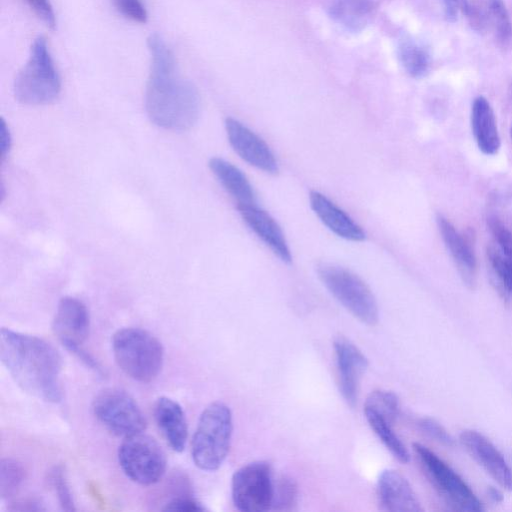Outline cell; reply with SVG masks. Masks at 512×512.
I'll return each instance as SVG.
<instances>
[{
    "instance_id": "obj_1",
    "label": "cell",
    "mask_w": 512,
    "mask_h": 512,
    "mask_svg": "<svg viewBox=\"0 0 512 512\" xmlns=\"http://www.w3.org/2000/svg\"><path fill=\"white\" fill-rule=\"evenodd\" d=\"M147 45L151 55L145 92L147 115L163 129L187 130L200 115L198 90L180 75L172 51L159 34H151Z\"/></svg>"
},
{
    "instance_id": "obj_2",
    "label": "cell",
    "mask_w": 512,
    "mask_h": 512,
    "mask_svg": "<svg viewBox=\"0 0 512 512\" xmlns=\"http://www.w3.org/2000/svg\"><path fill=\"white\" fill-rule=\"evenodd\" d=\"M0 359L15 383L26 393L50 403L62 400V359L44 339L3 327Z\"/></svg>"
},
{
    "instance_id": "obj_3",
    "label": "cell",
    "mask_w": 512,
    "mask_h": 512,
    "mask_svg": "<svg viewBox=\"0 0 512 512\" xmlns=\"http://www.w3.org/2000/svg\"><path fill=\"white\" fill-rule=\"evenodd\" d=\"M112 351L118 367L135 381L149 383L161 372L163 346L144 329L125 327L117 330L112 337Z\"/></svg>"
},
{
    "instance_id": "obj_4",
    "label": "cell",
    "mask_w": 512,
    "mask_h": 512,
    "mask_svg": "<svg viewBox=\"0 0 512 512\" xmlns=\"http://www.w3.org/2000/svg\"><path fill=\"white\" fill-rule=\"evenodd\" d=\"M232 431L230 408L220 401L209 404L202 411L192 437L194 464L204 471L217 470L229 453Z\"/></svg>"
},
{
    "instance_id": "obj_5",
    "label": "cell",
    "mask_w": 512,
    "mask_h": 512,
    "mask_svg": "<svg viewBox=\"0 0 512 512\" xmlns=\"http://www.w3.org/2000/svg\"><path fill=\"white\" fill-rule=\"evenodd\" d=\"M61 80L44 37H37L14 82V95L26 105H46L60 94Z\"/></svg>"
},
{
    "instance_id": "obj_6",
    "label": "cell",
    "mask_w": 512,
    "mask_h": 512,
    "mask_svg": "<svg viewBox=\"0 0 512 512\" xmlns=\"http://www.w3.org/2000/svg\"><path fill=\"white\" fill-rule=\"evenodd\" d=\"M317 273L332 296L356 319L368 326L378 323L379 309L375 296L357 274L326 263L318 266Z\"/></svg>"
},
{
    "instance_id": "obj_7",
    "label": "cell",
    "mask_w": 512,
    "mask_h": 512,
    "mask_svg": "<svg viewBox=\"0 0 512 512\" xmlns=\"http://www.w3.org/2000/svg\"><path fill=\"white\" fill-rule=\"evenodd\" d=\"M413 450L431 484L452 509L483 511L484 506L465 480L428 447L414 443Z\"/></svg>"
},
{
    "instance_id": "obj_8",
    "label": "cell",
    "mask_w": 512,
    "mask_h": 512,
    "mask_svg": "<svg viewBox=\"0 0 512 512\" xmlns=\"http://www.w3.org/2000/svg\"><path fill=\"white\" fill-rule=\"evenodd\" d=\"M118 462L129 479L145 486L159 482L167 467L161 446L143 432L124 438L118 449Z\"/></svg>"
},
{
    "instance_id": "obj_9",
    "label": "cell",
    "mask_w": 512,
    "mask_h": 512,
    "mask_svg": "<svg viewBox=\"0 0 512 512\" xmlns=\"http://www.w3.org/2000/svg\"><path fill=\"white\" fill-rule=\"evenodd\" d=\"M92 410L106 429L123 438L141 433L146 427L144 414L136 400L120 388L99 391L93 399Z\"/></svg>"
},
{
    "instance_id": "obj_10",
    "label": "cell",
    "mask_w": 512,
    "mask_h": 512,
    "mask_svg": "<svg viewBox=\"0 0 512 512\" xmlns=\"http://www.w3.org/2000/svg\"><path fill=\"white\" fill-rule=\"evenodd\" d=\"M90 328L89 312L77 298L66 296L60 299L52 322V329L60 343L87 367L102 374L99 363L83 348Z\"/></svg>"
},
{
    "instance_id": "obj_11",
    "label": "cell",
    "mask_w": 512,
    "mask_h": 512,
    "mask_svg": "<svg viewBox=\"0 0 512 512\" xmlns=\"http://www.w3.org/2000/svg\"><path fill=\"white\" fill-rule=\"evenodd\" d=\"M274 478L266 461L248 463L236 470L231 480L234 506L242 512L271 510Z\"/></svg>"
},
{
    "instance_id": "obj_12",
    "label": "cell",
    "mask_w": 512,
    "mask_h": 512,
    "mask_svg": "<svg viewBox=\"0 0 512 512\" xmlns=\"http://www.w3.org/2000/svg\"><path fill=\"white\" fill-rule=\"evenodd\" d=\"M225 128L231 147L245 162L266 173H278V162L261 137L231 117L226 119Z\"/></svg>"
},
{
    "instance_id": "obj_13",
    "label": "cell",
    "mask_w": 512,
    "mask_h": 512,
    "mask_svg": "<svg viewBox=\"0 0 512 512\" xmlns=\"http://www.w3.org/2000/svg\"><path fill=\"white\" fill-rule=\"evenodd\" d=\"M340 393L345 402L354 407L357 403L360 380L368 367L362 351L350 340L338 336L333 341Z\"/></svg>"
},
{
    "instance_id": "obj_14",
    "label": "cell",
    "mask_w": 512,
    "mask_h": 512,
    "mask_svg": "<svg viewBox=\"0 0 512 512\" xmlns=\"http://www.w3.org/2000/svg\"><path fill=\"white\" fill-rule=\"evenodd\" d=\"M459 441L501 488L512 491V469L503 454L488 438L478 431L468 429L460 433Z\"/></svg>"
},
{
    "instance_id": "obj_15",
    "label": "cell",
    "mask_w": 512,
    "mask_h": 512,
    "mask_svg": "<svg viewBox=\"0 0 512 512\" xmlns=\"http://www.w3.org/2000/svg\"><path fill=\"white\" fill-rule=\"evenodd\" d=\"M377 498L381 510L420 512L421 503L409 481L397 470L386 469L377 481Z\"/></svg>"
},
{
    "instance_id": "obj_16",
    "label": "cell",
    "mask_w": 512,
    "mask_h": 512,
    "mask_svg": "<svg viewBox=\"0 0 512 512\" xmlns=\"http://www.w3.org/2000/svg\"><path fill=\"white\" fill-rule=\"evenodd\" d=\"M246 225L283 262L292 261L291 252L284 233L277 221L256 204L237 206Z\"/></svg>"
},
{
    "instance_id": "obj_17",
    "label": "cell",
    "mask_w": 512,
    "mask_h": 512,
    "mask_svg": "<svg viewBox=\"0 0 512 512\" xmlns=\"http://www.w3.org/2000/svg\"><path fill=\"white\" fill-rule=\"evenodd\" d=\"M437 224L441 238L463 282L469 288H473L477 282V259L469 239L442 215H438Z\"/></svg>"
},
{
    "instance_id": "obj_18",
    "label": "cell",
    "mask_w": 512,
    "mask_h": 512,
    "mask_svg": "<svg viewBox=\"0 0 512 512\" xmlns=\"http://www.w3.org/2000/svg\"><path fill=\"white\" fill-rule=\"evenodd\" d=\"M310 206L321 222L337 236L354 242L366 237L363 229L334 202L318 191H311Z\"/></svg>"
},
{
    "instance_id": "obj_19",
    "label": "cell",
    "mask_w": 512,
    "mask_h": 512,
    "mask_svg": "<svg viewBox=\"0 0 512 512\" xmlns=\"http://www.w3.org/2000/svg\"><path fill=\"white\" fill-rule=\"evenodd\" d=\"M154 418L170 448L182 452L188 438V426L180 404L169 397H159L154 405Z\"/></svg>"
},
{
    "instance_id": "obj_20",
    "label": "cell",
    "mask_w": 512,
    "mask_h": 512,
    "mask_svg": "<svg viewBox=\"0 0 512 512\" xmlns=\"http://www.w3.org/2000/svg\"><path fill=\"white\" fill-rule=\"evenodd\" d=\"M471 128L479 150L494 155L500 148V136L494 111L486 98L478 96L471 107Z\"/></svg>"
},
{
    "instance_id": "obj_21",
    "label": "cell",
    "mask_w": 512,
    "mask_h": 512,
    "mask_svg": "<svg viewBox=\"0 0 512 512\" xmlns=\"http://www.w3.org/2000/svg\"><path fill=\"white\" fill-rule=\"evenodd\" d=\"M209 168L237 206L256 204L254 189L246 175L235 165L220 157L209 161Z\"/></svg>"
},
{
    "instance_id": "obj_22",
    "label": "cell",
    "mask_w": 512,
    "mask_h": 512,
    "mask_svg": "<svg viewBox=\"0 0 512 512\" xmlns=\"http://www.w3.org/2000/svg\"><path fill=\"white\" fill-rule=\"evenodd\" d=\"M372 8L371 0H334L330 14L346 29L358 31L366 25Z\"/></svg>"
},
{
    "instance_id": "obj_23",
    "label": "cell",
    "mask_w": 512,
    "mask_h": 512,
    "mask_svg": "<svg viewBox=\"0 0 512 512\" xmlns=\"http://www.w3.org/2000/svg\"><path fill=\"white\" fill-rule=\"evenodd\" d=\"M472 2L484 15L487 25L492 27L498 42L503 46L509 45L512 41V23L503 0H475Z\"/></svg>"
},
{
    "instance_id": "obj_24",
    "label": "cell",
    "mask_w": 512,
    "mask_h": 512,
    "mask_svg": "<svg viewBox=\"0 0 512 512\" xmlns=\"http://www.w3.org/2000/svg\"><path fill=\"white\" fill-rule=\"evenodd\" d=\"M365 418L384 446L400 462L407 463L410 455L401 439L392 428V422L379 413L364 408Z\"/></svg>"
},
{
    "instance_id": "obj_25",
    "label": "cell",
    "mask_w": 512,
    "mask_h": 512,
    "mask_svg": "<svg viewBox=\"0 0 512 512\" xmlns=\"http://www.w3.org/2000/svg\"><path fill=\"white\" fill-rule=\"evenodd\" d=\"M398 57L405 71L414 78L425 76L430 69L431 59L428 50L413 40L400 42Z\"/></svg>"
},
{
    "instance_id": "obj_26",
    "label": "cell",
    "mask_w": 512,
    "mask_h": 512,
    "mask_svg": "<svg viewBox=\"0 0 512 512\" xmlns=\"http://www.w3.org/2000/svg\"><path fill=\"white\" fill-rule=\"evenodd\" d=\"M487 257L498 290L512 297V257L502 253L494 243L488 246Z\"/></svg>"
},
{
    "instance_id": "obj_27",
    "label": "cell",
    "mask_w": 512,
    "mask_h": 512,
    "mask_svg": "<svg viewBox=\"0 0 512 512\" xmlns=\"http://www.w3.org/2000/svg\"><path fill=\"white\" fill-rule=\"evenodd\" d=\"M26 477L23 465L12 458H4L0 463V497L2 500L13 498L21 488Z\"/></svg>"
},
{
    "instance_id": "obj_28",
    "label": "cell",
    "mask_w": 512,
    "mask_h": 512,
    "mask_svg": "<svg viewBox=\"0 0 512 512\" xmlns=\"http://www.w3.org/2000/svg\"><path fill=\"white\" fill-rule=\"evenodd\" d=\"M298 487L289 476L281 475L274 479L273 500L271 510L291 511L298 503Z\"/></svg>"
},
{
    "instance_id": "obj_29",
    "label": "cell",
    "mask_w": 512,
    "mask_h": 512,
    "mask_svg": "<svg viewBox=\"0 0 512 512\" xmlns=\"http://www.w3.org/2000/svg\"><path fill=\"white\" fill-rule=\"evenodd\" d=\"M364 408L379 413L393 423L399 415L400 402L392 391L374 390L367 396Z\"/></svg>"
},
{
    "instance_id": "obj_30",
    "label": "cell",
    "mask_w": 512,
    "mask_h": 512,
    "mask_svg": "<svg viewBox=\"0 0 512 512\" xmlns=\"http://www.w3.org/2000/svg\"><path fill=\"white\" fill-rule=\"evenodd\" d=\"M49 482L53 488L61 508L65 511H75V504L66 473L61 465L54 466L49 472Z\"/></svg>"
},
{
    "instance_id": "obj_31",
    "label": "cell",
    "mask_w": 512,
    "mask_h": 512,
    "mask_svg": "<svg viewBox=\"0 0 512 512\" xmlns=\"http://www.w3.org/2000/svg\"><path fill=\"white\" fill-rule=\"evenodd\" d=\"M488 226L495 246L505 255L512 257V231L496 217L488 219Z\"/></svg>"
},
{
    "instance_id": "obj_32",
    "label": "cell",
    "mask_w": 512,
    "mask_h": 512,
    "mask_svg": "<svg viewBox=\"0 0 512 512\" xmlns=\"http://www.w3.org/2000/svg\"><path fill=\"white\" fill-rule=\"evenodd\" d=\"M112 2L125 18L141 24L147 22L148 13L142 0H112Z\"/></svg>"
},
{
    "instance_id": "obj_33",
    "label": "cell",
    "mask_w": 512,
    "mask_h": 512,
    "mask_svg": "<svg viewBox=\"0 0 512 512\" xmlns=\"http://www.w3.org/2000/svg\"><path fill=\"white\" fill-rule=\"evenodd\" d=\"M420 429L435 441L445 445L452 446L453 437L439 422L432 418H421L418 421Z\"/></svg>"
},
{
    "instance_id": "obj_34",
    "label": "cell",
    "mask_w": 512,
    "mask_h": 512,
    "mask_svg": "<svg viewBox=\"0 0 512 512\" xmlns=\"http://www.w3.org/2000/svg\"><path fill=\"white\" fill-rule=\"evenodd\" d=\"M163 511L200 512L206 508L190 494H183L168 500L161 508Z\"/></svg>"
},
{
    "instance_id": "obj_35",
    "label": "cell",
    "mask_w": 512,
    "mask_h": 512,
    "mask_svg": "<svg viewBox=\"0 0 512 512\" xmlns=\"http://www.w3.org/2000/svg\"><path fill=\"white\" fill-rule=\"evenodd\" d=\"M35 14L50 28L55 29L56 17L49 0H26Z\"/></svg>"
},
{
    "instance_id": "obj_36",
    "label": "cell",
    "mask_w": 512,
    "mask_h": 512,
    "mask_svg": "<svg viewBox=\"0 0 512 512\" xmlns=\"http://www.w3.org/2000/svg\"><path fill=\"white\" fill-rule=\"evenodd\" d=\"M10 511H45L46 508L41 500L34 497H27L14 501L8 507Z\"/></svg>"
},
{
    "instance_id": "obj_37",
    "label": "cell",
    "mask_w": 512,
    "mask_h": 512,
    "mask_svg": "<svg viewBox=\"0 0 512 512\" xmlns=\"http://www.w3.org/2000/svg\"><path fill=\"white\" fill-rule=\"evenodd\" d=\"M11 147V135L8 126L5 121L1 119L0 126V148L1 158L4 160Z\"/></svg>"
},
{
    "instance_id": "obj_38",
    "label": "cell",
    "mask_w": 512,
    "mask_h": 512,
    "mask_svg": "<svg viewBox=\"0 0 512 512\" xmlns=\"http://www.w3.org/2000/svg\"><path fill=\"white\" fill-rule=\"evenodd\" d=\"M445 16L448 20L454 21L458 12L462 11L465 0H443Z\"/></svg>"
},
{
    "instance_id": "obj_39",
    "label": "cell",
    "mask_w": 512,
    "mask_h": 512,
    "mask_svg": "<svg viewBox=\"0 0 512 512\" xmlns=\"http://www.w3.org/2000/svg\"><path fill=\"white\" fill-rule=\"evenodd\" d=\"M488 496L492 501L496 503L501 502L503 500V494L499 489L495 487L488 488Z\"/></svg>"
},
{
    "instance_id": "obj_40",
    "label": "cell",
    "mask_w": 512,
    "mask_h": 512,
    "mask_svg": "<svg viewBox=\"0 0 512 512\" xmlns=\"http://www.w3.org/2000/svg\"><path fill=\"white\" fill-rule=\"evenodd\" d=\"M511 138H512V128H511Z\"/></svg>"
}]
</instances>
